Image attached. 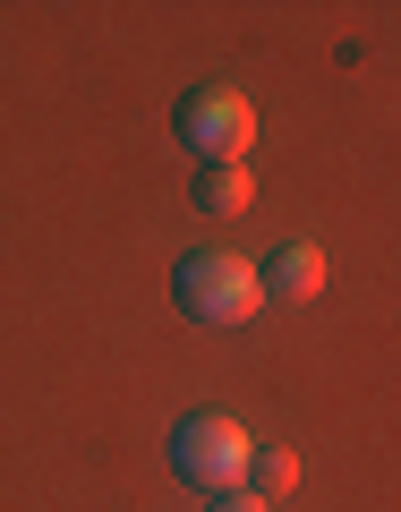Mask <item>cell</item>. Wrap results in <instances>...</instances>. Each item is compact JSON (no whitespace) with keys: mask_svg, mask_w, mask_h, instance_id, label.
<instances>
[{"mask_svg":"<svg viewBox=\"0 0 401 512\" xmlns=\"http://www.w3.org/2000/svg\"><path fill=\"white\" fill-rule=\"evenodd\" d=\"M171 291H180V316H197V325H248V316L265 308L256 265L239 248H188L180 274H171Z\"/></svg>","mask_w":401,"mask_h":512,"instance_id":"6da1fadb","label":"cell"},{"mask_svg":"<svg viewBox=\"0 0 401 512\" xmlns=\"http://www.w3.org/2000/svg\"><path fill=\"white\" fill-rule=\"evenodd\" d=\"M248 453H256L248 427L222 419V410H197V419L171 427V470H180L197 495H231V487H248Z\"/></svg>","mask_w":401,"mask_h":512,"instance_id":"7a4b0ae2","label":"cell"},{"mask_svg":"<svg viewBox=\"0 0 401 512\" xmlns=\"http://www.w3.org/2000/svg\"><path fill=\"white\" fill-rule=\"evenodd\" d=\"M180 146L205 154V163H239L256 146V111L239 86H188L180 94Z\"/></svg>","mask_w":401,"mask_h":512,"instance_id":"3957f363","label":"cell"},{"mask_svg":"<svg viewBox=\"0 0 401 512\" xmlns=\"http://www.w3.org/2000/svg\"><path fill=\"white\" fill-rule=\"evenodd\" d=\"M256 291L282 299V308H308V299L325 291V248H316V239H291V248H274V265H256Z\"/></svg>","mask_w":401,"mask_h":512,"instance_id":"277c9868","label":"cell"},{"mask_svg":"<svg viewBox=\"0 0 401 512\" xmlns=\"http://www.w3.org/2000/svg\"><path fill=\"white\" fill-rule=\"evenodd\" d=\"M248 197H256L248 163H205V171H197V205H205V214L231 222V214H248Z\"/></svg>","mask_w":401,"mask_h":512,"instance_id":"5b68a950","label":"cell"},{"mask_svg":"<svg viewBox=\"0 0 401 512\" xmlns=\"http://www.w3.org/2000/svg\"><path fill=\"white\" fill-rule=\"evenodd\" d=\"M291 487H299V453H291V444H256V453H248V495L274 504V495H291Z\"/></svg>","mask_w":401,"mask_h":512,"instance_id":"8992f818","label":"cell"},{"mask_svg":"<svg viewBox=\"0 0 401 512\" xmlns=\"http://www.w3.org/2000/svg\"><path fill=\"white\" fill-rule=\"evenodd\" d=\"M205 512H274L265 495H248V487H231V495H205Z\"/></svg>","mask_w":401,"mask_h":512,"instance_id":"52a82bcc","label":"cell"}]
</instances>
